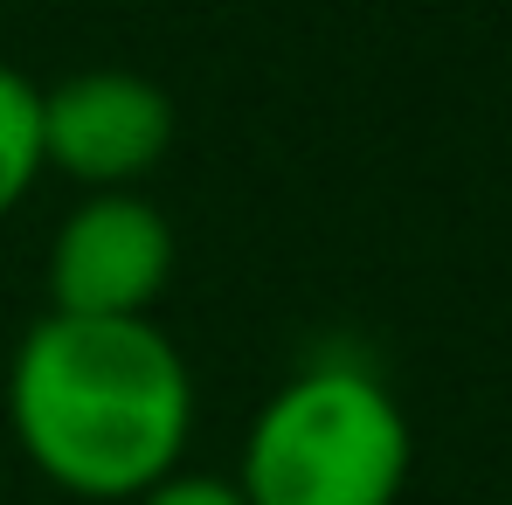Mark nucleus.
I'll use <instances>...</instances> for the list:
<instances>
[{
  "mask_svg": "<svg viewBox=\"0 0 512 505\" xmlns=\"http://www.w3.org/2000/svg\"><path fill=\"white\" fill-rule=\"evenodd\" d=\"M21 457L70 499H146L194 436V374L153 319H35L7 367Z\"/></svg>",
  "mask_w": 512,
  "mask_h": 505,
  "instance_id": "1",
  "label": "nucleus"
},
{
  "mask_svg": "<svg viewBox=\"0 0 512 505\" xmlns=\"http://www.w3.org/2000/svg\"><path fill=\"white\" fill-rule=\"evenodd\" d=\"M132 505H250L243 492H236V478H215V471H173V478H160L146 499Z\"/></svg>",
  "mask_w": 512,
  "mask_h": 505,
  "instance_id": "6",
  "label": "nucleus"
},
{
  "mask_svg": "<svg viewBox=\"0 0 512 505\" xmlns=\"http://www.w3.org/2000/svg\"><path fill=\"white\" fill-rule=\"evenodd\" d=\"M167 284H173V222L132 187L77 201L49 243V312L146 319Z\"/></svg>",
  "mask_w": 512,
  "mask_h": 505,
  "instance_id": "3",
  "label": "nucleus"
},
{
  "mask_svg": "<svg viewBox=\"0 0 512 505\" xmlns=\"http://www.w3.org/2000/svg\"><path fill=\"white\" fill-rule=\"evenodd\" d=\"M416 436L381 374L319 360L291 374L243 436L236 492L250 505H395Z\"/></svg>",
  "mask_w": 512,
  "mask_h": 505,
  "instance_id": "2",
  "label": "nucleus"
},
{
  "mask_svg": "<svg viewBox=\"0 0 512 505\" xmlns=\"http://www.w3.org/2000/svg\"><path fill=\"white\" fill-rule=\"evenodd\" d=\"M42 173V84L0 63V215Z\"/></svg>",
  "mask_w": 512,
  "mask_h": 505,
  "instance_id": "5",
  "label": "nucleus"
},
{
  "mask_svg": "<svg viewBox=\"0 0 512 505\" xmlns=\"http://www.w3.org/2000/svg\"><path fill=\"white\" fill-rule=\"evenodd\" d=\"M173 146V97L139 70H77L42 90V167L90 194L132 187Z\"/></svg>",
  "mask_w": 512,
  "mask_h": 505,
  "instance_id": "4",
  "label": "nucleus"
}]
</instances>
